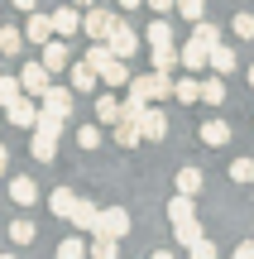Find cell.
Wrapping results in <instances>:
<instances>
[{"label": "cell", "mask_w": 254, "mask_h": 259, "mask_svg": "<svg viewBox=\"0 0 254 259\" xmlns=\"http://www.w3.org/2000/svg\"><path fill=\"white\" fill-rule=\"evenodd\" d=\"M77 29H82V15H77V5H63V10H53V34H58V38L77 34Z\"/></svg>", "instance_id": "13"}, {"label": "cell", "mask_w": 254, "mask_h": 259, "mask_svg": "<svg viewBox=\"0 0 254 259\" xmlns=\"http://www.w3.org/2000/svg\"><path fill=\"white\" fill-rule=\"evenodd\" d=\"M144 44H149V48H159V44H173V24H168V19H154V24L149 29H144Z\"/></svg>", "instance_id": "23"}, {"label": "cell", "mask_w": 254, "mask_h": 259, "mask_svg": "<svg viewBox=\"0 0 254 259\" xmlns=\"http://www.w3.org/2000/svg\"><path fill=\"white\" fill-rule=\"evenodd\" d=\"M0 77H5V72H0Z\"/></svg>", "instance_id": "50"}, {"label": "cell", "mask_w": 254, "mask_h": 259, "mask_svg": "<svg viewBox=\"0 0 254 259\" xmlns=\"http://www.w3.org/2000/svg\"><path fill=\"white\" fill-rule=\"evenodd\" d=\"M178 192L182 197H197L201 192V168H182V173H178Z\"/></svg>", "instance_id": "29"}, {"label": "cell", "mask_w": 254, "mask_h": 259, "mask_svg": "<svg viewBox=\"0 0 254 259\" xmlns=\"http://www.w3.org/2000/svg\"><path fill=\"white\" fill-rule=\"evenodd\" d=\"M173 240L187 245V250H192L197 240H207V235H201V221H197V216H192V221H178V226H173Z\"/></svg>", "instance_id": "22"}, {"label": "cell", "mask_w": 254, "mask_h": 259, "mask_svg": "<svg viewBox=\"0 0 254 259\" xmlns=\"http://www.w3.org/2000/svg\"><path fill=\"white\" fill-rule=\"evenodd\" d=\"M201 101L221 106V101H226V82H221V77H207V82H201Z\"/></svg>", "instance_id": "32"}, {"label": "cell", "mask_w": 254, "mask_h": 259, "mask_svg": "<svg viewBox=\"0 0 254 259\" xmlns=\"http://www.w3.org/2000/svg\"><path fill=\"white\" fill-rule=\"evenodd\" d=\"M5 168H10V149L0 144V173H5Z\"/></svg>", "instance_id": "45"}, {"label": "cell", "mask_w": 254, "mask_h": 259, "mask_svg": "<svg viewBox=\"0 0 254 259\" xmlns=\"http://www.w3.org/2000/svg\"><path fill=\"white\" fill-rule=\"evenodd\" d=\"M192 216H197V211H192V197H182V192H178V197L168 202V221L178 226V221H192Z\"/></svg>", "instance_id": "30"}, {"label": "cell", "mask_w": 254, "mask_h": 259, "mask_svg": "<svg viewBox=\"0 0 254 259\" xmlns=\"http://www.w3.org/2000/svg\"><path fill=\"white\" fill-rule=\"evenodd\" d=\"M96 235L125 240V235H130V211H125V206H106V211H101V221H96Z\"/></svg>", "instance_id": "3"}, {"label": "cell", "mask_w": 254, "mask_h": 259, "mask_svg": "<svg viewBox=\"0 0 254 259\" xmlns=\"http://www.w3.org/2000/svg\"><path fill=\"white\" fill-rule=\"evenodd\" d=\"M0 259H15V254H0Z\"/></svg>", "instance_id": "49"}, {"label": "cell", "mask_w": 254, "mask_h": 259, "mask_svg": "<svg viewBox=\"0 0 254 259\" xmlns=\"http://www.w3.org/2000/svg\"><path fill=\"white\" fill-rule=\"evenodd\" d=\"M77 5H86V10H91V5H101V0H77Z\"/></svg>", "instance_id": "47"}, {"label": "cell", "mask_w": 254, "mask_h": 259, "mask_svg": "<svg viewBox=\"0 0 254 259\" xmlns=\"http://www.w3.org/2000/svg\"><path fill=\"white\" fill-rule=\"evenodd\" d=\"M96 221H101V211H96V202H86V197H77L72 226H77V231H91V235H96Z\"/></svg>", "instance_id": "16"}, {"label": "cell", "mask_w": 254, "mask_h": 259, "mask_svg": "<svg viewBox=\"0 0 254 259\" xmlns=\"http://www.w3.org/2000/svg\"><path fill=\"white\" fill-rule=\"evenodd\" d=\"M139 120H120V125H115V144H120V149H134V144H139Z\"/></svg>", "instance_id": "27"}, {"label": "cell", "mask_w": 254, "mask_h": 259, "mask_svg": "<svg viewBox=\"0 0 254 259\" xmlns=\"http://www.w3.org/2000/svg\"><path fill=\"white\" fill-rule=\"evenodd\" d=\"M211 63V44H201L197 34L187 38V44H182V67H192V72H197V67H207Z\"/></svg>", "instance_id": "11"}, {"label": "cell", "mask_w": 254, "mask_h": 259, "mask_svg": "<svg viewBox=\"0 0 254 259\" xmlns=\"http://www.w3.org/2000/svg\"><path fill=\"white\" fill-rule=\"evenodd\" d=\"M38 63H43L48 72H67V67H72V58H67V44H63V38L43 44V58H38Z\"/></svg>", "instance_id": "9"}, {"label": "cell", "mask_w": 254, "mask_h": 259, "mask_svg": "<svg viewBox=\"0 0 254 259\" xmlns=\"http://www.w3.org/2000/svg\"><path fill=\"white\" fill-rule=\"evenodd\" d=\"M77 144H82V149H96V144H101V125H82V130H77Z\"/></svg>", "instance_id": "39"}, {"label": "cell", "mask_w": 254, "mask_h": 259, "mask_svg": "<svg viewBox=\"0 0 254 259\" xmlns=\"http://www.w3.org/2000/svg\"><path fill=\"white\" fill-rule=\"evenodd\" d=\"M230 178H235V183H254V158H235V163H230Z\"/></svg>", "instance_id": "37"}, {"label": "cell", "mask_w": 254, "mask_h": 259, "mask_svg": "<svg viewBox=\"0 0 254 259\" xmlns=\"http://www.w3.org/2000/svg\"><path fill=\"white\" fill-rule=\"evenodd\" d=\"M230 29H235L240 38H254V15H249V10H240V15L230 19Z\"/></svg>", "instance_id": "38"}, {"label": "cell", "mask_w": 254, "mask_h": 259, "mask_svg": "<svg viewBox=\"0 0 254 259\" xmlns=\"http://www.w3.org/2000/svg\"><path fill=\"white\" fill-rule=\"evenodd\" d=\"M58 259H91V245H82V240H63V245H58Z\"/></svg>", "instance_id": "35"}, {"label": "cell", "mask_w": 254, "mask_h": 259, "mask_svg": "<svg viewBox=\"0 0 254 259\" xmlns=\"http://www.w3.org/2000/svg\"><path fill=\"white\" fill-rule=\"evenodd\" d=\"M173 82H178L173 72H144V77L130 82V96H139V101H163V96H173Z\"/></svg>", "instance_id": "1"}, {"label": "cell", "mask_w": 254, "mask_h": 259, "mask_svg": "<svg viewBox=\"0 0 254 259\" xmlns=\"http://www.w3.org/2000/svg\"><path fill=\"white\" fill-rule=\"evenodd\" d=\"M10 5H15V10H24V15H34V10H38V0H10Z\"/></svg>", "instance_id": "43"}, {"label": "cell", "mask_w": 254, "mask_h": 259, "mask_svg": "<svg viewBox=\"0 0 254 259\" xmlns=\"http://www.w3.org/2000/svg\"><path fill=\"white\" fill-rule=\"evenodd\" d=\"M91 259H120V240H111V235H96V240H91Z\"/></svg>", "instance_id": "31"}, {"label": "cell", "mask_w": 254, "mask_h": 259, "mask_svg": "<svg viewBox=\"0 0 254 259\" xmlns=\"http://www.w3.org/2000/svg\"><path fill=\"white\" fill-rule=\"evenodd\" d=\"M19 96H24V87H19V77H0V106L19 101Z\"/></svg>", "instance_id": "36"}, {"label": "cell", "mask_w": 254, "mask_h": 259, "mask_svg": "<svg viewBox=\"0 0 254 259\" xmlns=\"http://www.w3.org/2000/svg\"><path fill=\"white\" fill-rule=\"evenodd\" d=\"M29 154H34L38 163H53V158H58V135H48V130H34V139H29Z\"/></svg>", "instance_id": "10"}, {"label": "cell", "mask_w": 254, "mask_h": 259, "mask_svg": "<svg viewBox=\"0 0 254 259\" xmlns=\"http://www.w3.org/2000/svg\"><path fill=\"white\" fill-rule=\"evenodd\" d=\"M173 96H178L182 106L201 101V82H192V77H178V82H173Z\"/></svg>", "instance_id": "26"}, {"label": "cell", "mask_w": 254, "mask_h": 259, "mask_svg": "<svg viewBox=\"0 0 254 259\" xmlns=\"http://www.w3.org/2000/svg\"><path fill=\"white\" fill-rule=\"evenodd\" d=\"M178 15L192 19V24H201V19H207V0H178Z\"/></svg>", "instance_id": "34"}, {"label": "cell", "mask_w": 254, "mask_h": 259, "mask_svg": "<svg viewBox=\"0 0 254 259\" xmlns=\"http://www.w3.org/2000/svg\"><path fill=\"white\" fill-rule=\"evenodd\" d=\"M187 254H192V259H221V254H216V245H211V240H197V245H192Z\"/></svg>", "instance_id": "40"}, {"label": "cell", "mask_w": 254, "mask_h": 259, "mask_svg": "<svg viewBox=\"0 0 254 259\" xmlns=\"http://www.w3.org/2000/svg\"><path fill=\"white\" fill-rule=\"evenodd\" d=\"M10 197H15L19 206H34V202H38V187H34V178H10Z\"/></svg>", "instance_id": "20"}, {"label": "cell", "mask_w": 254, "mask_h": 259, "mask_svg": "<svg viewBox=\"0 0 254 259\" xmlns=\"http://www.w3.org/2000/svg\"><path fill=\"white\" fill-rule=\"evenodd\" d=\"M111 29H115V15H111L106 5H91V10L82 15V34L91 38V44H106V38H111Z\"/></svg>", "instance_id": "2"}, {"label": "cell", "mask_w": 254, "mask_h": 259, "mask_svg": "<svg viewBox=\"0 0 254 259\" xmlns=\"http://www.w3.org/2000/svg\"><path fill=\"white\" fill-rule=\"evenodd\" d=\"M34 235H38L34 221H10V240L15 245H34Z\"/></svg>", "instance_id": "33"}, {"label": "cell", "mask_w": 254, "mask_h": 259, "mask_svg": "<svg viewBox=\"0 0 254 259\" xmlns=\"http://www.w3.org/2000/svg\"><path fill=\"white\" fill-rule=\"evenodd\" d=\"M67 77H72V92H96V77H101V72H96V67L82 58V63L67 67Z\"/></svg>", "instance_id": "12"}, {"label": "cell", "mask_w": 254, "mask_h": 259, "mask_svg": "<svg viewBox=\"0 0 254 259\" xmlns=\"http://www.w3.org/2000/svg\"><path fill=\"white\" fill-rule=\"evenodd\" d=\"M101 82H106V87H130V82H134V77H130V67H125V58H115V63L106 67V72H101Z\"/></svg>", "instance_id": "25"}, {"label": "cell", "mask_w": 254, "mask_h": 259, "mask_svg": "<svg viewBox=\"0 0 254 259\" xmlns=\"http://www.w3.org/2000/svg\"><path fill=\"white\" fill-rule=\"evenodd\" d=\"M19 87H24V96H43L48 87H53V72H48L43 63H24L19 67Z\"/></svg>", "instance_id": "5"}, {"label": "cell", "mask_w": 254, "mask_h": 259, "mask_svg": "<svg viewBox=\"0 0 254 259\" xmlns=\"http://www.w3.org/2000/svg\"><path fill=\"white\" fill-rule=\"evenodd\" d=\"M48 211H53V216H67V221H72V211H77V192H67V187H58V192L48 197Z\"/></svg>", "instance_id": "21"}, {"label": "cell", "mask_w": 254, "mask_h": 259, "mask_svg": "<svg viewBox=\"0 0 254 259\" xmlns=\"http://www.w3.org/2000/svg\"><path fill=\"white\" fill-rule=\"evenodd\" d=\"M154 259H173V250H159V254H154Z\"/></svg>", "instance_id": "46"}, {"label": "cell", "mask_w": 254, "mask_h": 259, "mask_svg": "<svg viewBox=\"0 0 254 259\" xmlns=\"http://www.w3.org/2000/svg\"><path fill=\"white\" fill-rule=\"evenodd\" d=\"M139 135H144V139H163V135H168V115L149 106V111L139 115Z\"/></svg>", "instance_id": "15"}, {"label": "cell", "mask_w": 254, "mask_h": 259, "mask_svg": "<svg viewBox=\"0 0 254 259\" xmlns=\"http://www.w3.org/2000/svg\"><path fill=\"white\" fill-rule=\"evenodd\" d=\"M38 101H43V106H38L43 115H58V120H67V115H72V87H48Z\"/></svg>", "instance_id": "6"}, {"label": "cell", "mask_w": 254, "mask_h": 259, "mask_svg": "<svg viewBox=\"0 0 254 259\" xmlns=\"http://www.w3.org/2000/svg\"><path fill=\"white\" fill-rule=\"evenodd\" d=\"M230 259H235V254H230Z\"/></svg>", "instance_id": "51"}, {"label": "cell", "mask_w": 254, "mask_h": 259, "mask_svg": "<svg viewBox=\"0 0 254 259\" xmlns=\"http://www.w3.org/2000/svg\"><path fill=\"white\" fill-rule=\"evenodd\" d=\"M144 5H149V10H154V15H163V19H168V10H173V5H178V0H144Z\"/></svg>", "instance_id": "41"}, {"label": "cell", "mask_w": 254, "mask_h": 259, "mask_svg": "<svg viewBox=\"0 0 254 259\" xmlns=\"http://www.w3.org/2000/svg\"><path fill=\"white\" fill-rule=\"evenodd\" d=\"M235 259H254V240H240V250H235Z\"/></svg>", "instance_id": "42"}, {"label": "cell", "mask_w": 254, "mask_h": 259, "mask_svg": "<svg viewBox=\"0 0 254 259\" xmlns=\"http://www.w3.org/2000/svg\"><path fill=\"white\" fill-rule=\"evenodd\" d=\"M249 87H254V63H249Z\"/></svg>", "instance_id": "48"}, {"label": "cell", "mask_w": 254, "mask_h": 259, "mask_svg": "<svg viewBox=\"0 0 254 259\" xmlns=\"http://www.w3.org/2000/svg\"><path fill=\"white\" fill-rule=\"evenodd\" d=\"M106 44H111L115 58H134V53H139V34H134V24H125V19H115V29H111Z\"/></svg>", "instance_id": "4"}, {"label": "cell", "mask_w": 254, "mask_h": 259, "mask_svg": "<svg viewBox=\"0 0 254 259\" xmlns=\"http://www.w3.org/2000/svg\"><path fill=\"white\" fill-rule=\"evenodd\" d=\"M24 44H29V38L19 34V29L0 24V53H5V58H15V53H19V48H24Z\"/></svg>", "instance_id": "24"}, {"label": "cell", "mask_w": 254, "mask_h": 259, "mask_svg": "<svg viewBox=\"0 0 254 259\" xmlns=\"http://www.w3.org/2000/svg\"><path fill=\"white\" fill-rule=\"evenodd\" d=\"M115 5H120V10H139L144 0H115Z\"/></svg>", "instance_id": "44"}, {"label": "cell", "mask_w": 254, "mask_h": 259, "mask_svg": "<svg viewBox=\"0 0 254 259\" xmlns=\"http://www.w3.org/2000/svg\"><path fill=\"white\" fill-rule=\"evenodd\" d=\"M154 53V72H173V67L182 63V48H173V44H159V48H149Z\"/></svg>", "instance_id": "17"}, {"label": "cell", "mask_w": 254, "mask_h": 259, "mask_svg": "<svg viewBox=\"0 0 254 259\" xmlns=\"http://www.w3.org/2000/svg\"><path fill=\"white\" fill-rule=\"evenodd\" d=\"M201 144H211V149H221V144H230V125L226 120H216V115H211V120H201Z\"/></svg>", "instance_id": "14"}, {"label": "cell", "mask_w": 254, "mask_h": 259, "mask_svg": "<svg viewBox=\"0 0 254 259\" xmlns=\"http://www.w3.org/2000/svg\"><path fill=\"white\" fill-rule=\"evenodd\" d=\"M5 120L19 125V130H34V125H38V106H34V96H19V101H10V106H5Z\"/></svg>", "instance_id": "7"}, {"label": "cell", "mask_w": 254, "mask_h": 259, "mask_svg": "<svg viewBox=\"0 0 254 259\" xmlns=\"http://www.w3.org/2000/svg\"><path fill=\"white\" fill-rule=\"evenodd\" d=\"M235 63H240V58H235V48H230V44H216V48H211V72L226 77V72H235Z\"/></svg>", "instance_id": "19"}, {"label": "cell", "mask_w": 254, "mask_h": 259, "mask_svg": "<svg viewBox=\"0 0 254 259\" xmlns=\"http://www.w3.org/2000/svg\"><path fill=\"white\" fill-rule=\"evenodd\" d=\"M86 63H91L96 72H106V67L115 63V53H111V44H91V48H86Z\"/></svg>", "instance_id": "28"}, {"label": "cell", "mask_w": 254, "mask_h": 259, "mask_svg": "<svg viewBox=\"0 0 254 259\" xmlns=\"http://www.w3.org/2000/svg\"><path fill=\"white\" fill-rule=\"evenodd\" d=\"M24 38L29 44H53V15H29V24H24Z\"/></svg>", "instance_id": "8"}, {"label": "cell", "mask_w": 254, "mask_h": 259, "mask_svg": "<svg viewBox=\"0 0 254 259\" xmlns=\"http://www.w3.org/2000/svg\"><path fill=\"white\" fill-rule=\"evenodd\" d=\"M120 120H125V106L115 96H101L96 101V125H120Z\"/></svg>", "instance_id": "18"}]
</instances>
